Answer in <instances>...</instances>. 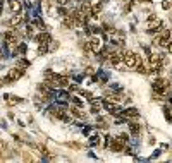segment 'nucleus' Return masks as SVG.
<instances>
[{"label":"nucleus","mask_w":172,"mask_h":163,"mask_svg":"<svg viewBox=\"0 0 172 163\" xmlns=\"http://www.w3.org/2000/svg\"><path fill=\"white\" fill-rule=\"evenodd\" d=\"M102 105L105 107V110H108V113H112V115H120V113H122V108L110 98H105L102 101Z\"/></svg>","instance_id":"1"},{"label":"nucleus","mask_w":172,"mask_h":163,"mask_svg":"<svg viewBox=\"0 0 172 163\" xmlns=\"http://www.w3.org/2000/svg\"><path fill=\"white\" fill-rule=\"evenodd\" d=\"M151 88H153L155 93L165 94V91H167V88H169V81H165V79H162V77H158V79H155V81L151 82Z\"/></svg>","instance_id":"2"},{"label":"nucleus","mask_w":172,"mask_h":163,"mask_svg":"<svg viewBox=\"0 0 172 163\" xmlns=\"http://www.w3.org/2000/svg\"><path fill=\"white\" fill-rule=\"evenodd\" d=\"M4 38H5V45H7V48L10 51H14L17 48V38H16V34H14V31H9V33L4 34Z\"/></svg>","instance_id":"3"},{"label":"nucleus","mask_w":172,"mask_h":163,"mask_svg":"<svg viewBox=\"0 0 172 163\" xmlns=\"http://www.w3.org/2000/svg\"><path fill=\"white\" fill-rule=\"evenodd\" d=\"M122 62H124L126 67H136L138 55H134L133 51H124L122 53Z\"/></svg>","instance_id":"4"},{"label":"nucleus","mask_w":172,"mask_h":163,"mask_svg":"<svg viewBox=\"0 0 172 163\" xmlns=\"http://www.w3.org/2000/svg\"><path fill=\"white\" fill-rule=\"evenodd\" d=\"M108 146H110V150H112V151H115V153H122V151L126 150V148H124L126 142H124V141H120L119 137H114V139H110Z\"/></svg>","instance_id":"5"},{"label":"nucleus","mask_w":172,"mask_h":163,"mask_svg":"<svg viewBox=\"0 0 172 163\" xmlns=\"http://www.w3.org/2000/svg\"><path fill=\"white\" fill-rule=\"evenodd\" d=\"M148 26H150V29H148L150 33H151V31H153V33H155V31H160V29H162V21H160L157 16L151 14V16L148 17Z\"/></svg>","instance_id":"6"},{"label":"nucleus","mask_w":172,"mask_h":163,"mask_svg":"<svg viewBox=\"0 0 172 163\" xmlns=\"http://www.w3.org/2000/svg\"><path fill=\"white\" fill-rule=\"evenodd\" d=\"M24 74V69H21V67H16V69H10L9 70V74H7V79H9V82H12V81H17L19 77Z\"/></svg>","instance_id":"7"},{"label":"nucleus","mask_w":172,"mask_h":163,"mask_svg":"<svg viewBox=\"0 0 172 163\" xmlns=\"http://www.w3.org/2000/svg\"><path fill=\"white\" fill-rule=\"evenodd\" d=\"M120 115L124 117V119H136V117H139V112L136 110V108H127V110H122V113Z\"/></svg>","instance_id":"8"},{"label":"nucleus","mask_w":172,"mask_h":163,"mask_svg":"<svg viewBox=\"0 0 172 163\" xmlns=\"http://www.w3.org/2000/svg\"><path fill=\"white\" fill-rule=\"evenodd\" d=\"M108 60L112 62V65H115V67H119L120 60H122V55H119L117 51H108Z\"/></svg>","instance_id":"9"},{"label":"nucleus","mask_w":172,"mask_h":163,"mask_svg":"<svg viewBox=\"0 0 172 163\" xmlns=\"http://www.w3.org/2000/svg\"><path fill=\"white\" fill-rule=\"evenodd\" d=\"M100 47H102V41H100V38H96V36H95V38L90 40V50L91 51H95V53H96V51L100 50Z\"/></svg>","instance_id":"10"},{"label":"nucleus","mask_w":172,"mask_h":163,"mask_svg":"<svg viewBox=\"0 0 172 163\" xmlns=\"http://www.w3.org/2000/svg\"><path fill=\"white\" fill-rule=\"evenodd\" d=\"M9 7H10V10L16 14V12H21L22 5H21V2H19V0H9Z\"/></svg>","instance_id":"11"},{"label":"nucleus","mask_w":172,"mask_h":163,"mask_svg":"<svg viewBox=\"0 0 172 163\" xmlns=\"http://www.w3.org/2000/svg\"><path fill=\"white\" fill-rule=\"evenodd\" d=\"M71 113H72L74 117H77L79 120H84V119H86V113H84V112H83L79 107H72V108H71Z\"/></svg>","instance_id":"12"},{"label":"nucleus","mask_w":172,"mask_h":163,"mask_svg":"<svg viewBox=\"0 0 172 163\" xmlns=\"http://www.w3.org/2000/svg\"><path fill=\"white\" fill-rule=\"evenodd\" d=\"M22 19H24V17H22V14L21 12H16L12 17H10V26H19L22 22Z\"/></svg>","instance_id":"13"},{"label":"nucleus","mask_w":172,"mask_h":163,"mask_svg":"<svg viewBox=\"0 0 172 163\" xmlns=\"http://www.w3.org/2000/svg\"><path fill=\"white\" fill-rule=\"evenodd\" d=\"M34 40H36L38 43H50V41H52V36H50L48 33H45V31H43V33L38 34V36H36Z\"/></svg>","instance_id":"14"},{"label":"nucleus","mask_w":172,"mask_h":163,"mask_svg":"<svg viewBox=\"0 0 172 163\" xmlns=\"http://www.w3.org/2000/svg\"><path fill=\"white\" fill-rule=\"evenodd\" d=\"M74 19L71 16H65V19H64V22H62V26H64V29H71V28H74Z\"/></svg>","instance_id":"15"},{"label":"nucleus","mask_w":172,"mask_h":163,"mask_svg":"<svg viewBox=\"0 0 172 163\" xmlns=\"http://www.w3.org/2000/svg\"><path fill=\"white\" fill-rule=\"evenodd\" d=\"M129 131H131V134H134V136H138L139 134V131H141V127H139V124H136V122H129Z\"/></svg>","instance_id":"16"},{"label":"nucleus","mask_w":172,"mask_h":163,"mask_svg":"<svg viewBox=\"0 0 172 163\" xmlns=\"http://www.w3.org/2000/svg\"><path fill=\"white\" fill-rule=\"evenodd\" d=\"M57 86H60V88H67V86H69V77L67 76H59Z\"/></svg>","instance_id":"17"},{"label":"nucleus","mask_w":172,"mask_h":163,"mask_svg":"<svg viewBox=\"0 0 172 163\" xmlns=\"http://www.w3.org/2000/svg\"><path fill=\"white\" fill-rule=\"evenodd\" d=\"M136 67H138V69H136L138 72H141V74H148V67H146V65L143 64V62H138Z\"/></svg>","instance_id":"18"},{"label":"nucleus","mask_w":172,"mask_h":163,"mask_svg":"<svg viewBox=\"0 0 172 163\" xmlns=\"http://www.w3.org/2000/svg\"><path fill=\"white\" fill-rule=\"evenodd\" d=\"M91 113H100V103L91 100Z\"/></svg>","instance_id":"19"},{"label":"nucleus","mask_w":172,"mask_h":163,"mask_svg":"<svg viewBox=\"0 0 172 163\" xmlns=\"http://www.w3.org/2000/svg\"><path fill=\"white\" fill-rule=\"evenodd\" d=\"M5 100H7V103H10V105H16V103H21V98H12L10 94H5Z\"/></svg>","instance_id":"20"},{"label":"nucleus","mask_w":172,"mask_h":163,"mask_svg":"<svg viewBox=\"0 0 172 163\" xmlns=\"http://www.w3.org/2000/svg\"><path fill=\"white\" fill-rule=\"evenodd\" d=\"M57 100H59L60 103H65V101H69V94L62 91V93H59V96H57Z\"/></svg>","instance_id":"21"},{"label":"nucleus","mask_w":172,"mask_h":163,"mask_svg":"<svg viewBox=\"0 0 172 163\" xmlns=\"http://www.w3.org/2000/svg\"><path fill=\"white\" fill-rule=\"evenodd\" d=\"M38 51L41 53V55H43V53H47V51H48V43H40Z\"/></svg>","instance_id":"22"},{"label":"nucleus","mask_w":172,"mask_h":163,"mask_svg":"<svg viewBox=\"0 0 172 163\" xmlns=\"http://www.w3.org/2000/svg\"><path fill=\"white\" fill-rule=\"evenodd\" d=\"M17 67H29V60H26V59H21L19 62H17Z\"/></svg>","instance_id":"23"},{"label":"nucleus","mask_w":172,"mask_h":163,"mask_svg":"<svg viewBox=\"0 0 172 163\" xmlns=\"http://www.w3.org/2000/svg\"><path fill=\"white\" fill-rule=\"evenodd\" d=\"M34 24H36V29H40V31H45V22H43V21H40V19H38V21L34 22Z\"/></svg>","instance_id":"24"},{"label":"nucleus","mask_w":172,"mask_h":163,"mask_svg":"<svg viewBox=\"0 0 172 163\" xmlns=\"http://www.w3.org/2000/svg\"><path fill=\"white\" fill-rule=\"evenodd\" d=\"M163 48L167 50V53H172V40H169V41H167V45H165Z\"/></svg>","instance_id":"25"},{"label":"nucleus","mask_w":172,"mask_h":163,"mask_svg":"<svg viewBox=\"0 0 172 163\" xmlns=\"http://www.w3.org/2000/svg\"><path fill=\"white\" fill-rule=\"evenodd\" d=\"M14 51H19V53H24L26 51V45H17V48Z\"/></svg>","instance_id":"26"},{"label":"nucleus","mask_w":172,"mask_h":163,"mask_svg":"<svg viewBox=\"0 0 172 163\" xmlns=\"http://www.w3.org/2000/svg\"><path fill=\"white\" fill-rule=\"evenodd\" d=\"M117 137H119L120 141H124V142H127V141H129V136H127V134H119Z\"/></svg>","instance_id":"27"},{"label":"nucleus","mask_w":172,"mask_h":163,"mask_svg":"<svg viewBox=\"0 0 172 163\" xmlns=\"http://www.w3.org/2000/svg\"><path fill=\"white\" fill-rule=\"evenodd\" d=\"M91 33H93V34H98L100 33V28H98V26H91Z\"/></svg>","instance_id":"28"},{"label":"nucleus","mask_w":172,"mask_h":163,"mask_svg":"<svg viewBox=\"0 0 172 163\" xmlns=\"http://www.w3.org/2000/svg\"><path fill=\"white\" fill-rule=\"evenodd\" d=\"M71 100H72V103L76 105V107H81V105H83V101H81V100H77V98H71Z\"/></svg>","instance_id":"29"},{"label":"nucleus","mask_w":172,"mask_h":163,"mask_svg":"<svg viewBox=\"0 0 172 163\" xmlns=\"http://www.w3.org/2000/svg\"><path fill=\"white\" fill-rule=\"evenodd\" d=\"M22 160H26V161H31L33 158H31V154H29V153H24V154H22Z\"/></svg>","instance_id":"30"},{"label":"nucleus","mask_w":172,"mask_h":163,"mask_svg":"<svg viewBox=\"0 0 172 163\" xmlns=\"http://www.w3.org/2000/svg\"><path fill=\"white\" fill-rule=\"evenodd\" d=\"M91 142H93V144H95V142L98 144V142H100V137L98 136H91Z\"/></svg>","instance_id":"31"},{"label":"nucleus","mask_w":172,"mask_h":163,"mask_svg":"<svg viewBox=\"0 0 172 163\" xmlns=\"http://www.w3.org/2000/svg\"><path fill=\"white\" fill-rule=\"evenodd\" d=\"M40 153H41V154H47L48 151H47V148H45V146H40Z\"/></svg>","instance_id":"32"},{"label":"nucleus","mask_w":172,"mask_h":163,"mask_svg":"<svg viewBox=\"0 0 172 163\" xmlns=\"http://www.w3.org/2000/svg\"><path fill=\"white\" fill-rule=\"evenodd\" d=\"M162 7H163V9H169V7H170V2H163Z\"/></svg>","instance_id":"33"},{"label":"nucleus","mask_w":172,"mask_h":163,"mask_svg":"<svg viewBox=\"0 0 172 163\" xmlns=\"http://www.w3.org/2000/svg\"><path fill=\"white\" fill-rule=\"evenodd\" d=\"M55 2H57V4H59V5H64L65 2H67V0H55Z\"/></svg>","instance_id":"34"},{"label":"nucleus","mask_w":172,"mask_h":163,"mask_svg":"<svg viewBox=\"0 0 172 163\" xmlns=\"http://www.w3.org/2000/svg\"><path fill=\"white\" fill-rule=\"evenodd\" d=\"M138 2H148V0H138Z\"/></svg>","instance_id":"35"},{"label":"nucleus","mask_w":172,"mask_h":163,"mask_svg":"<svg viewBox=\"0 0 172 163\" xmlns=\"http://www.w3.org/2000/svg\"><path fill=\"white\" fill-rule=\"evenodd\" d=\"M0 60H2V51H0Z\"/></svg>","instance_id":"36"}]
</instances>
